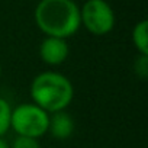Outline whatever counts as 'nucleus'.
Returning a JSON list of instances; mask_svg holds the SVG:
<instances>
[{"instance_id": "f257e3e1", "label": "nucleus", "mask_w": 148, "mask_h": 148, "mask_svg": "<svg viewBox=\"0 0 148 148\" xmlns=\"http://www.w3.org/2000/svg\"><path fill=\"white\" fill-rule=\"evenodd\" d=\"M35 22L47 36L67 39L80 26V8L74 0H39L35 8Z\"/></svg>"}, {"instance_id": "f8f14e48", "label": "nucleus", "mask_w": 148, "mask_h": 148, "mask_svg": "<svg viewBox=\"0 0 148 148\" xmlns=\"http://www.w3.org/2000/svg\"><path fill=\"white\" fill-rule=\"evenodd\" d=\"M0 77H2V65H0Z\"/></svg>"}, {"instance_id": "39448f33", "label": "nucleus", "mask_w": 148, "mask_h": 148, "mask_svg": "<svg viewBox=\"0 0 148 148\" xmlns=\"http://www.w3.org/2000/svg\"><path fill=\"white\" fill-rule=\"evenodd\" d=\"M70 48L65 39L47 36L39 45V57L48 65H60L68 57Z\"/></svg>"}, {"instance_id": "20e7f679", "label": "nucleus", "mask_w": 148, "mask_h": 148, "mask_svg": "<svg viewBox=\"0 0 148 148\" xmlns=\"http://www.w3.org/2000/svg\"><path fill=\"white\" fill-rule=\"evenodd\" d=\"M82 25L96 36H103L115 28V12L106 0H87L80 8Z\"/></svg>"}, {"instance_id": "423d86ee", "label": "nucleus", "mask_w": 148, "mask_h": 148, "mask_svg": "<svg viewBox=\"0 0 148 148\" xmlns=\"http://www.w3.org/2000/svg\"><path fill=\"white\" fill-rule=\"evenodd\" d=\"M48 132L55 139H67L74 132V119L65 110L54 112L49 115Z\"/></svg>"}, {"instance_id": "9d476101", "label": "nucleus", "mask_w": 148, "mask_h": 148, "mask_svg": "<svg viewBox=\"0 0 148 148\" xmlns=\"http://www.w3.org/2000/svg\"><path fill=\"white\" fill-rule=\"evenodd\" d=\"M12 148H41V145H39V141L36 138L18 135L13 141Z\"/></svg>"}, {"instance_id": "0eeeda50", "label": "nucleus", "mask_w": 148, "mask_h": 148, "mask_svg": "<svg viewBox=\"0 0 148 148\" xmlns=\"http://www.w3.org/2000/svg\"><path fill=\"white\" fill-rule=\"evenodd\" d=\"M131 38L136 51L142 55H148V22L147 21H141L134 26Z\"/></svg>"}, {"instance_id": "7ed1b4c3", "label": "nucleus", "mask_w": 148, "mask_h": 148, "mask_svg": "<svg viewBox=\"0 0 148 148\" xmlns=\"http://www.w3.org/2000/svg\"><path fill=\"white\" fill-rule=\"evenodd\" d=\"M49 113L35 103H23L12 109L10 128L21 136L41 138L48 132Z\"/></svg>"}, {"instance_id": "1a4fd4ad", "label": "nucleus", "mask_w": 148, "mask_h": 148, "mask_svg": "<svg viewBox=\"0 0 148 148\" xmlns=\"http://www.w3.org/2000/svg\"><path fill=\"white\" fill-rule=\"evenodd\" d=\"M134 70L141 80H145L148 77V55L139 54V57L134 62Z\"/></svg>"}, {"instance_id": "6e6552de", "label": "nucleus", "mask_w": 148, "mask_h": 148, "mask_svg": "<svg viewBox=\"0 0 148 148\" xmlns=\"http://www.w3.org/2000/svg\"><path fill=\"white\" fill-rule=\"evenodd\" d=\"M10 118H12V108L9 102L0 97V136H3L10 129Z\"/></svg>"}, {"instance_id": "9b49d317", "label": "nucleus", "mask_w": 148, "mask_h": 148, "mask_svg": "<svg viewBox=\"0 0 148 148\" xmlns=\"http://www.w3.org/2000/svg\"><path fill=\"white\" fill-rule=\"evenodd\" d=\"M0 148H9V145H8V142L0 136Z\"/></svg>"}, {"instance_id": "f03ea898", "label": "nucleus", "mask_w": 148, "mask_h": 148, "mask_svg": "<svg viewBox=\"0 0 148 148\" xmlns=\"http://www.w3.org/2000/svg\"><path fill=\"white\" fill-rule=\"evenodd\" d=\"M31 97L48 113L65 110L74 97L71 82L61 73L44 71L31 83Z\"/></svg>"}]
</instances>
